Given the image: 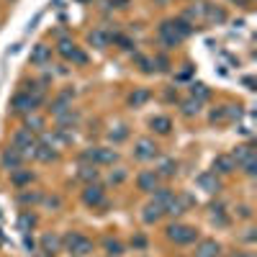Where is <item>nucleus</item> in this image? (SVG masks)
<instances>
[{
  "label": "nucleus",
  "mask_w": 257,
  "mask_h": 257,
  "mask_svg": "<svg viewBox=\"0 0 257 257\" xmlns=\"http://www.w3.org/2000/svg\"><path fill=\"white\" fill-rule=\"evenodd\" d=\"M167 239L170 242H175V244H193L198 239V229L196 226H188V224H170L167 229Z\"/></svg>",
  "instance_id": "1"
},
{
  "label": "nucleus",
  "mask_w": 257,
  "mask_h": 257,
  "mask_svg": "<svg viewBox=\"0 0 257 257\" xmlns=\"http://www.w3.org/2000/svg\"><path fill=\"white\" fill-rule=\"evenodd\" d=\"M62 244H64V249H67L70 254H75V257H88L93 252V242L88 237H82V234H77V231H70L67 237L62 239Z\"/></svg>",
  "instance_id": "2"
},
{
  "label": "nucleus",
  "mask_w": 257,
  "mask_h": 257,
  "mask_svg": "<svg viewBox=\"0 0 257 257\" xmlns=\"http://www.w3.org/2000/svg\"><path fill=\"white\" fill-rule=\"evenodd\" d=\"M11 147H16L18 152L24 155V160H26V157H34V152H36V139H34V132H29V128L21 126L18 132L11 137Z\"/></svg>",
  "instance_id": "3"
},
{
  "label": "nucleus",
  "mask_w": 257,
  "mask_h": 257,
  "mask_svg": "<svg viewBox=\"0 0 257 257\" xmlns=\"http://www.w3.org/2000/svg\"><path fill=\"white\" fill-rule=\"evenodd\" d=\"M157 144L149 139V137H142V139H137L134 142V149H132V155H134V160H139V162H149V160H155L157 157Z\"/></svg>",
  "instance_id": "4"
},
{
  "label": "nucleus",
  "mask_w": 257,
  "mask_h": 257,
  "mask_svg": "<svg viewBox=\"0 0 257 257\" xmlns=\"http://www.w3.org/2000/svg\"><path fill=\"white\" fill-rule=\"evenodd\" d=\"M82 203L90 206V208L103 206V203H105V190H103V185H98V183H88V185H85V190H82Z\"/></svg>",
  "instance_id": "5"
},
{
  "label": "nucleus",
  "mask_w": 257,
  "mask_h": 257,
  "mask_svg": "<svg viewBox=\"0 0 257 257\" xmlns=\"http://www.w3.org/2000/svg\"><path fill=\"white\" fill-rule=\"evenodd\" d=\"M72 98H75V90H64V93H59V95L49 103V113L57 118V116H62L64 111H70V108H72Z\"/></svg>",
  "instance_id": "6"
},
{
  "label": "nucleus",
  "mask_w": 257,
  "mask_h": 257,
  "mask_svg": "<svg viewBox=\"0 0 257 257\" xmlns=\"http://www.w3.org/2000/svg\"><path fill=\"white\" fill-rule=\"evenodd\" d=\"M21 165H24V155H21L16 147L8 144V149H3V155H0V167L13 173V170H18Z\"/></svg>",
  "instance_id": "7"
},
{
  "label": "nucleus",
  "mask_w": 257,
  "mask_h": 257,
  "mask_svg": "<svg viewBox=\"0 0 257 257\" xmlns=\"http://www.w3.org/2000/svg\"><path fill=\"white\" fill-rule=\"evenodd\" d=\"M29 62L34 64V67H47V64L52 62V47H47V44H36V47L31 49Z\"/></svg>",
  "instance_id": "8"
},
{
  "label": "nucleus",
  "mask_w": 257,
  "mask_h": 257,
  "mask_svg": "<svg viewBox=\"0 0 257 257\" xmlns=\"http://www.w3.org/2000/svg\"><path fill=\"white\" fill-rule=\"evenodd\" d=\"M137 185H139L142 193H155L157 185H160V178H157L155 170H144V173L137 175Z\"/></svg>",
  "instance_id": "9"
},
{
  "label": "nucleus",
  "mask_w": 257,
  "mask_h": 257,
  "mask_svg": "<svg viewBox=\"0 0 257 257\" xmlns=\"http://www.w3.org/2000/svg\"><path fill=\"white\" fill-rule=\"evenodd\" d=\"M157 34H160V44H162L165 49H175V47H180V39L173 34V29H170V21H162L160 29H157Z\"/></svg>",
  "instance_id": "10"
},
{
  "label": "nucleus",
  "mask_w": 257,
  "mask_h": 257,
  "mask_svg": "<svg viewBox=\"0 0 257 257\" xmlns=\"http://www.w3.org/2000/svg\"><path fill=\"white\" fill-rule=\"evenodd\" d=\"M11 108H13V113H24V116L36 111L29 93H16V95H13V100H11Z\"/></svg>",
  "instance_id": "11"
},
{
  "label": "nucleus",
  "mask_w": 257,
  "mask_h": 257,
  "mask_svg": "<svg viewBox=\"0 0 257 257\" xmlns=\"http://www.w3.org/2000/svg\"><path fill=\"white\" fill-rule=\"evenodd\" d=\"M196 185H198L201 190H206V193H219V190H221V183H219L216 173H201V175L196 178Z\"/></svg>",
  "instance_id": "12"
},
{
  "label": "nucleus",
  "mask_w": 257,
  "mask_h": 257,
  "mask_svg": "<svg viewBox=\"0 0 257 257\" xmlns=\"http://www.w3.org/2000/svg\"><path fill=\"white\" fill-rule=\"evenodd\" d=\"M162 216H165V208H162L160 203H155V201H152V203H147V206H144L142 221H144V224H157Z\"/></svg>",
  "instance_id": "13"
},
{
  "label": "nucleus",
  "mask_w": 257,
  "mask_h": 257,
  "mask_svg": "<svg viewBox=\"0 0 257 257\" xmlns=\"http://www.w3.org/2000/svg\"><path fill=\"white\" fill-rule=\"evenodd\" d=\"M170 29H173V34H175L180 41L193 34V24H188L185 18H170Z\"/></svg>",
  "instance_id": "14"
},
{
  "label": "nucleus",
  "mask_w": 257,
  "mask_h": 257,
  "mask_svg": "<svg viewBox=\"0 0 257 257\" xmlns=\"http://www.w3.org/2000/svg\"><path fill=\"white\" fill-rule=\"evenodd\" d=\"M231 160H234V165H244L247 160H252L254 157V149H252V144H239V147H234V152L229 155Z\"/></svg>",
  "instance_id": "15"
},
{
  "label": "nucleus",
  "mask_w": 257,
  "mask_h": 257,
  "mask_svg": "<svg viewBox=\"0 0 257 257\" xmlns=\"http://www.w3.org/2000/svg\"><path fill=\"white\" fill-rule=\"evenodd\" d=\"M234 170H237V165H234V160L229 155H219L216 160H213V173L219 175H231Z\"/></svg>",
  "instance_id": "16"
},
{
  "label": "nucleus",
  "mask_w": 257,
  "mask_h": 257,
  "mask_svg": "<svg viewBox=\"0 0 257 257\" xmlns=\"http://www.w3.org/2000/svg\"><path fill=\"white\" fill-rule=\"evenodd\" d=\"M34 160H39V162H57L59 160V152H57V149H52V147H47V144H39L36 142Z\"/></svg>",
  "instance_id": "17"
},
{
  "label": "nucleus",
  "mask_w": 257,
  "mask_h": 257,
  "mask_svg": "<svg viewBox=\"0 0 257 257\" xmlns=\"http://www.w3.org/2000/svg\"><path fill=\"white\" fill-rule=\"evenodd\" d=\"M88 41H90L95 49H105V47L111 44V34L103 31V29H93V31L88 34Z\"/></svg>",
  "instance_id": "18"
},
{
  "label": "nucleus",
  "mask_w": 257,
  "mask_h": 257,
  "mask_svg": "<svg viewBox=\"0 0 257 257\" xmlns=\"http://www.w3.org/2000/svg\"><path fill=\"white\" fill-rule=\"evenodd\" d=\"M219 242H213V239H203L198 242L196 247V257H219Z\"/></svg>",
  "instance_id": "19"
},
{
  "label": "nucleus",
  "mask_w": 257,
  "mask_h": 257,
  "mask_svg": "<svg viewBox=\"0 0 257 257\" xmlns=\"http://www.w3.org/2000/svg\"><path fill=\"white\" fill-rule=\"evenodd\" d=\"M206 6L208 3H193L185 13H183V18L188 21V24H193L196 26V21H201V18H206Z\"/></svg>",
  "instance_id": "20"
},
{
  "label": "nucleus",
  "mask_w": 257,
  "mask_h": 257,
  "mask_svg": "<svg viewBox=\"0 0 257 257\" xmlns=\"http://www.w3.org/2000/svg\"><path fill=\"white\" fill-rule=\"evenodd\" d=\"M116 160H118L116 149H108V147H98L95 149V165H113Z\"/></svg>",
  "instance_id": "21"
},
{
  "label": "nucleus",
  "mask_w": 257,
  "mask_h": 257,
  "mask_svg": "<svg viewBox=\"0 0 257 257\" xmlns=\"http://www.w3.org/2000/svg\"><path fill=\"white\" fill-rule=\"evenodd\" d=\"M149 126H152L157 134H162V137H167L170 132H173V121H170V116H155L152 121H149Z\"/></svg>",
  "instance_id": "22"
},
{
  "label": "nucleus",
  "mask_w": 257,
  "mask_h": 257,
  "mask_svg": "<svg viewBox=\"0 0 257 257\" xmlns=\"http://www.w3.org/2000/svg\"><path fill=\"white\" fill-rule=\"evenodd\" d=\"M155 173H157V178H175L178 175V162L175 160H162Z\"/></svg>",
  "instance_id": "23"
},
{
  "label": "nucleus",
  "mask_w": 257,
  "mask_h": 257,
  "mask_svg": "<svg viewBox=\"0 0 257 257\" xmlns=\"http://www.w3.org/2000/svg\"><path fill=\"white\" fill-rule=\"evenodd\" d=\"M149 98H152V93H149L147 88H137L132 95H128V105H132V108H142Z\"/></svg>",
  "instance_id": "24"
},
{
  "label": "nucleus",
  "mask_w": 257,
  "mask_h": 257,
  "mask_svg": "<svg viewBox=\"0 0 257 257\" xmlns=\"http://www.w3.org/2000/svg\"><path fill=\"white\" fill-rule=\"evenodd\" d=\"M180 113H183L185 118L198 116V113H201V103H198L196 98H188V100H183V103H180Z\"/></svg>",
  "instance_id": "25"
},
{
  "label": "nucleus",
  "mask_w": 257,
  "mask_h": 257,
  "mask_svg": "<svg viewBox=\"0 0 257 257\" xmlns=\"http://www.w3.org/2000/svg\"><path fill=\"white\" fill-rule=\"evenodd\" d=\"M31 180H34L31 170H21V167H18V170H13V173H11V183L18 185V188H21V185H29Z\"/></svg>",
  "instance_id": "26"
},
{
  "label": "nucleus",
  "mask_w": 257,
  "mask_h": 257,
  "mask_svg": "<svg viewBox=\"0 0 257 257\" xmlns=\"http://www.w3.org/2000/svg\"><path fill=\"white\" fill-rule=\"evenodd\" d=\"M206 18L211 21V24H224L226 21V11L221 8V6H206Z\"/></svg>",
  "instance_id": "27"
},
{
  "label": "nucleus",
  "mask_w": 257,
  "mask_h": 257,
  "mask_svg": "<svg viewBox=\"0 0 257 257\" xmlns=\"http://www.w3.org/2000/svg\"><path fill=\"white\" fill-rule=\"evenodd\" d=\"M80 121V113L77 111H64L62 116H57V128H70V126H75Z\"/></svg>",
  "instance_id": "28"
},
{
  "label": "nucleus",
  "mask_w": 257,
  "mask_h": 257,
  "mask_svg": "<svg viewBox=\"0 0 257 257\" xmlns=\"http://www.w3.org/2000/svg\"><path fill=\"white\" fill-rule=\"evenodd\" d=\"M41 244H44V252H47V254H54V252H59L62 239L57 237V234H44V239H41Z\"/></svg>",
  "instance_id": "29"
},
{
  "label": "nucleus",
  "mask_w": 257,
  "mask_h": 257,
  "mask_svg": "<svg viewBox=\"0 0 257 257\" xmlns=\"http://www.w3.org/2000/svg\"><path fill=\"white\" fill-rule=\"evenodd\" d=\"M98 175H100V173H98V167H95V165H82V167H80V173H77V178L85 180V183H95Z\"/></svg>",
  "instance_id": "30"
},
{
  "label": "nucleus",
  "mask_w": 257,
  "mask_h": 257,
  "mask_svg": "<svg viewBox=\"0 0 257 257\" xmlns=\"http://www.w3.org/2000/svg\"><path fill=\"white\" fill-rule=\"evenodd\" d=\"M24 128H29V132H41V128H44V118L36 116V113H26Z\"/></svg>",
  "instance_id": "31"
},
{
  "label": "nucleus",
  "mask_w": 257,
  "mask_h": 257,
  "mask_svg": "<svg viewBox=\"0 0 257 257\" xmlns=\"http://www.w3.org/2000/svg\"><path fill=\"white\" fill-rule=\"evenodd\" d=\"M208 88H206V85L203 82H193L190 85V98H196L198 103H203V100H208Z\"/></svg>",
  "instance_id": "32"
},
{
  "label": "nucleus",
  "mask_w": 257,
  "mask_h": 257,
  "mask_svg": "<svg viewBox=\"0 0 257 257\" xmlns=\"http://www.w3.org/2000/svg\"><path fill=\"white\" fill-rule=\"evenodd\" d=\"M173 198H175V190H170V188H157V190H155V203H160L162 208L173 201Z\"/></svg>",
  "instance_id": "33"
},
{
  "label": "nucleus",
  "mask_w": 257,
  "mask_h": 257,
  "mask_svg": "<svg viewBox=\"0 0 257 257\" xmlns=\"http://www.w3.org/2000/svg\"><path fill=\"white\" fill-rule=\"evenodd\" d=\"M34 226H36V216H34V213L26 211V213H21V216H18V229L24 231V234H29Z\"/></svg>",
  "instance_id": "34"
},
{
  "label": "nucleus",
  "mask_w": 257,
  "mask_h": 257,
  "mask_svg": "<svg viewBox=\"0 0 257 257\" xmlns=\"http://www.w3.org/2000/svg\"><path fill=\"white\" fill-rule=\"evenodd\" d=\"M134 64H139V70H142L144 75H152V72H155V64H152V59L144 57V54H134Z\"/></svg>",
  "instance_id": "35"
},
{
  "label": "nucleus",
  "mask_w": 257,
  "mask_h": 257,
  "mask_svg": "<svg viewBox=\"0 0 257 257\" xmlns=\"http://www.w3.org/2000/svg\"><path fill=\"white\" fill-rule=\"evenodd\" d=\"M165 213L167 216H173V219H178V216H183L185 213V208H183V203H180V198H173L167 206H165Z\"/></svg>",
  "instance_id": "36"
},
{
  "label": "nucleus",
  "mask_w": 257,
  "mask_h": 257,
  "mask_svg": "<svg viewBox=\"0 0 257 257\" xmlns=\"http://www.w3.org/2000/svg\"><path fill=\"white\" fill-rule=\"evenodd\" d=\"M57 52H59V57L70 59V54L75 52V41H72V39H59V44H57Z\"/></svg>",
  "instance_id": "37"
},
{
  "label": "nucleus",
  "mask_w": 257,
  "mask_h": 257,
  "mask_svg": "<svg viewBox=\"0 0 257 257\" xmlns=\"http://www.w3.org/2000/svg\"><path fill=\"white\" fill-rule=\"evenodd\" d=\"M103 247H105V254H108V257H118V254H123V247H121L118 239H105Z\"/></svg>",
  "instance_id": "38"
},
{
  "label": "nucleus",
  "mask_w": 257,
  "mask_h": 257,
  "mask_svg": "<svg viewBox=\"0 0 257 257\" xmlns=\"http://www.w3.org/2000/svg\"><path fill=\"white\" fill-rule=\"evenodd\" d=\"M126 137H128V126H116V128H111V132H108V139H111L113 144L123 142Z\"/></svg>",
  "instance_id": "39"
},
{
  "label": "nucleus",
  "mask_w": 257,
  "mask_h": 257,
  "mask_svg": "<svg viewBox=\"0 0 257 257\" xmlns=\"http://www.w3.org/2000/svg\"><path fill=\"white\" fill-rule=\"evenodd\" d=\"M111 41H116V44H118L123 52H134V47H137L128 36H116V34H113V36H111Z\"/></svg>",
  "instance_id": "40"
},
{
  "label": "nucleus",
  "mask_w": 257,
  "mask_h": 257,
  "mask_svg": "<svg viewBox=\"0 0 257 257\" xmlns=\"http://www.w3.org/2000/svg\"><path fill=\"white\" fill-rule=\"evenodd\" d=\"M70 62H72V64H77V67H82V64H88V54H85L80 47H75V52L70 54Z\"/></svg>",
  "instance_id": "41"
},
{
  "label": "nucleus",
  "mask_w": 257,
  "mask_h": 257,
  "mask_svg": "<svg viewBox=\"0 0 257 257\" xmlns=\"http://www.w3.org/2000/svg\"><path fill=\"white\" fill-rule=\"evenodd\" d=\"M39 201H41V193H21V196H18V203H24V206L39 203Z\"/></svg>",
  "instance_id": "42"
},
{
  "label": "nucleus",
  "mask_w": 257,
  "mask_h": 257,
  "mask_svg": "<svg viewBox=\"0 0 257 257\" xmlns=\"http://www.w3.org/2000/svg\"><path fill=\"white\" fill-rule=\"evenodd\" d=\"M152 64H155L157 72H167V70H170V62H167V57H162V54H157V57L152 59Z\"/></svg>",
  "instance_id": "43"
},
{
  "label": "nucleus",
  "mask_w": 257,
  "mask_h": 257,
  "mask_svg": "<svg viewBox=\"0 0 257 257\" xmlns=\"http://www.w3.org/2000/svg\"><path fill=\"white\" fill-rule=\"evenodd\" d=\"M242 170H244V175H249V178H254L257 175V160L252 157V160H247L244 165H239Z\"/></svg>",
  "instance_id": "44"
},
{
  "label": "nucleus",
  "mask_w": 257,
  "mask_h": 257,
  "mask_svg": "<svg viewBox=\"0 0 257 257\" xmlns=\"http://www.w3.org/2000/svg\"><path fill=\"white\" fill-rule=\"evenodd\" d=\"M108 180H111L113 185H118V183H123V180H126V170H123V167H116V170H113V173L108 175Z\"/></svg>",
  "instance_id": "45"
},
{
  "label": "nucleus",
  "mask_w": 257,
  "mask_h": 257,
  "mask_svg": "<svg viewBox=\"0 0 257 257\" xmlns=\"http://www.w3.org/2000/svg\"><path fill=\"white\" fill-rule=\"evenodd\" d=\"M224 113H226V118H242V105H226L224 108Z\"/></svg>",
  "instance_id": "46"
},
{
  "label": "nucleus",
  "mask_w": 257,
  "mask_h": 257,
  "mask_svg": "<svg viewBox=\"0 0 257 257\" xmlns=\"http://www.w3.org/2000/svg\"><path fill=\"white\" fill-rule=\"evenodd\" d=\"M41 201H44L47 208H59V206H62V201H59L57 196H54V198H44V196H41Z\"/></svg>",
  "instance_id": "47"
},
{
  "label": "nucleus",
  "mask_w": 257,
  "mask_h": 257,
  "mask_svg": "<svg viewBox=\"0 0 257 257\" xmlns=\"http://www.w3.org/2000/svg\"><path fill=\"white\" fill-rule=\"evenodd\" d=\"M254 239H257V234H254V229H252V226H249V229H244V234H242V242H249V244H252Z\"/></svg>",
  "instance_id": "48"
},
{
  "label": "nucleus",
  "mask_w": 257,
  "mask_h": 257,
  "mask_svg": "<svg viewBox=\"0 0 257 257\" xmlns=\"http://www.w3.org/2000/svg\"><path fill=\"white\" fill-rule=\"evenodd\" d=\"M237 213H239V219H252V208L249 206H239Z\"/></svg>",
  "instance_id": "49"
},
{
  "label": "nucleus",
  "mask_w": 257,
  "mask_h": 257,
  "mask_svg": "<svg viewBox=\"0 0 257 257\" xmlns=\"http://www.w3.org/2000/svg\"><path fill=\"white\" fill-rule=\"evenodd\" d=\"M224 118H226L224 108H221V111H213V113H211V121H224Z\"/></svg>",
  "instance_id": "50"
},
{
  "label": "nucleus",
  "mask_w": 257,
  "mask_h": 257,
  "mask_svg": "<svg viewBox=\"0 0 257 257\" xmlns=\"http://www.w3.org/2000/svg\"><path fill=\"white\" fill-rule=\"evenodd\" d=\"M24 244H26V249H29V252H34V239L29 237V234H24Z\"/></svg>",
  "instance_id": "51"
},
{
  "label": "nucleus",
  "mask_w": 257,
  "mask_h": 257,
  "mask_svg": "<svg viewBox=\"0 0 257 257\" xmlns=\"http://www.w3.org/2000/svg\"><path fill=\"white\" fill-rule=\"evenodd\" d=\"M231 257H254V254H252V252H234Z\"/></svg>",
  "instance_id": "52"
},
{
  "label": "nucleus",
  "mask_w": 257,
  "mask_h": 257,
  "mask_svg": "<svg viewBox=\"0 0 257 257\" xmlns=\"http://www.w3.org/2000/svg\"><path fill=\"white\" fill-rule=\"evenodd\" d=\"M134 244H137V247H144L147 242H144V237H137V239H134Z\"/></svg>",
  "instance_id": "53"
},
{
  "label": "nucleus",
  "mask_w": 257,
  "mask_h": 257,
  "mask_svg": "<svg viewBox=\"0 0 257 257\" xmlns=\"http://www.w3.org/2000/svg\"><path fill=\"white\" fill-rule=\"evenodd\" d=\"M39 257H54V254H47V252H44V254H39Z\"/></svg>",
  "instance_id": "54"
}]
</instances>
